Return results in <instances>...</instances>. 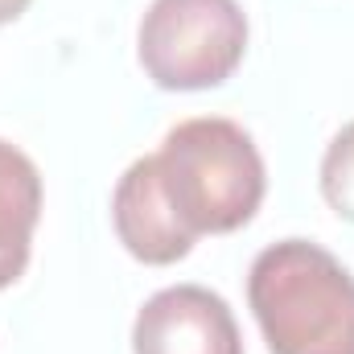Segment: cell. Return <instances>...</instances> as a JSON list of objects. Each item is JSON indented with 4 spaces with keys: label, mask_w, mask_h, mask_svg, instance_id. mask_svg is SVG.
<instances>
[{
    "label": "cell",
    "mask_w": 354,
    "mask_h": 354,
    "mask_svg": "<svg viewBox=\"0 0 354 354\" xmlns=\"http://www.w3.org/2000/svg\"><path fill=\"white\" fill-rule=\"evenodd\" d=\"M322 194L342 218L354 223V120L330 140L322 157Z\"/></svg>",
    "instance_id": "7"
},
{
    "label": "cell",
    "mask_w": 354,
    "mask_h": 354,
    "mask_svg": "<svg viewBox=\"0 0 354 354\" xmlns=\"http://www.w3.org/2000/svg\"><path fill=\"white\" fill-rule=\"evenodd\" d=\"M132 354H243V338L218 292L174 284L140 305L132 322Z\"/></svg>",
    "instance_id": "4"
},
{
    "label": "cell",
    "mask_w": 354,
    "mask_h": 354,
    "mask_svg": "<svg viewBox=\"0 0 354 354\" xmlns=\"http://www.w3.org/2000/svg\"><path fill=\"white\" fill-rule=\"evenodd\" d=\"M136 54L165 91L218 87L248 54V17L239 0H153L140 17Z\"/></svg>",
    "instance_id": "3"
},
{
    "label": "cell",
    "mask_w": 354,
    "mask_h": 354,
    "mask_svg": "<svg viewBox=\"0 0 354 354\" xmlns=\"http://www.w3.org/2000/svg\"><path fill=\"white\" fill-rule=\"evenodd\" d=\"M248 305L272 354H354V276L309 239H280L256 256Z\"/></svg>",
    "instance_id": "1"
},
{
    "label": "cell",
    "mask_w": 354,
    "mask_h": 354,
    "mask_svg": "<svg viewBox=\"0 0 354 354\" xmlns=\"http://www.w3.org/2000/svg\"><path fill=\"white\" fill-rule=\"evenodd\" d=\"M153 157L177 223L194 239L239 231L264 202V157L235 120H181Z\"/></svg>",
    "instance_id": "2"
},
{
    "label": "cell",
    "mask_w": 354,
    "mask_h": 354,
    "mask_svg": "<svg viewBox=\"0 0 354 354\" xmlns=\"http://www.w3.org/2000/svg\"><path fill=\"white\" fill-rule=\"evenodd\" d=\"M37 218L41 174L17 145L0 140V288H8L29 264Z\"/></svg>",
    "instance_id": "6"
},
{
    "label": "cell",
    "mask_w": 354,
    "mask_h": 354,
    "mask_svg": "<svg viewBox=\"0 0 354 354\" xmlns=\"http://www.w3.org/2000/svg\"><path fill=\"white\" fill-rule=\"evenodd\" d=\"M111 223L128 256H136L140 264H177L194 248V235L177 223L174 206L165 198L157 157H140L124 169L111 194Z\"/></svg>",
    "instance_id": "5"
},
{
    "label": "cell",
    "mask_w": 354,
    "mask_h": 354,
    "mask_svg": "<svg viewBox=\"0 0 354 354\" xmlns=\"http://www.w3.org/2000/svg\"><path fill=\"white\" fill-rule=\"evenodd\" d=\"M25 8H29V0H0V25L17 21V17H21Z\"/></svg>",
    "instance_id": "8"
}]
</instances>
